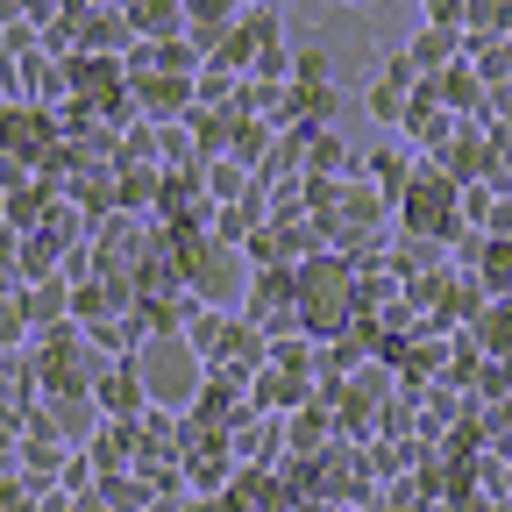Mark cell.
Returning a JSON list of instances; mask_svg holds the SVG:
<instances>
[{
  "label": "cell",
  "mask_w": 512,
  "mask_h": 512,
  "mask_svg": "<svg viewBox=\"0 0 512 512\" xmlns=\"http://www.w3.org/2000/svg\"><path fill=\"white\" fill-rule=\"evenodd\" d=\"M185 342H192V349H214V342H221V320H214V313L200 306V313L185 320Z\"/></svg>",
  "instance_id": "1"
}]
</instances>
